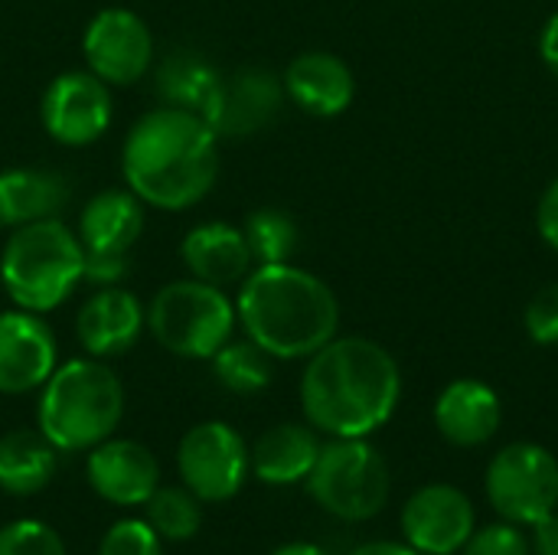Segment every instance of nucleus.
Masks as SVG:
<instances>
[{
    "instance_id": "3",
    "label": "nucleus",
    "mask_w": 558,
    "mask_h": 555,
    "mask_svg": "<svg viewBox=\"0 0 558 555\" xmlns=\"http://www.w3.org/2000/svg\"><path fill=\"white\" fill-rule=\"evenodd\" d=\"M242 334L271 360H307L340 330V301L314 272L281 262L255 265L235 294Z\"/></svg>"
},
{
    "instance_id": "10",
    "label": "nucleus",
    "mask_w": 558,
    "mask_h": 555,
    "mask_svg": "<svg viewBox=\"0 0 558 555\" xmlns=\"http://www.w3.org/2000/svg\"><path fill=\"white\" fill-rule=\"evenodd\" d=\"M177 471L203 504L232 500L248 478V445L226 422H199L177 448Z\"/></svg>"
},
{
    "instance_id": "20",
    "label": "nucleus",
    "mask_w": 558,
    "mask_h": 555,
    "mask_svg": "<svg viewBox=\"0 0 558 555\" xmlns=\"http://www.w3.org/2000/svg\"><path fill=\"white\" fill-rule=\"evenodd\" d=\"M504 422L500 396L481 379H454L441 389L435 402V425L445 442L458 448L487 445Z\"/></svg>"
},
{
    "instance_id": "19",
    "label": "nucleus",
    "mask_w": 558,
    "mask_h": 555,
    "mask_svg": "<svg viewBox=\"0 0 558 555\" xmlns=\"http://www.w3.org/2000/svg\"><path fill=\"white\" fill-rule=\"evenodd\" d=\"M180 258L190 278H199L216 288L242 285L245 275L255 268L242 226H232L222 219L193 226L180 242Z\"/></svg>"
},
{
    "instance_id": "22",
    "label": "nucleus",
    "mask_w": 558,
    "mask_h": 555,
    "mask_svg": "<svg viewBox=\"0 0 558 555\" xmlns=\"http://www.w3.org/2000/svg\"><path fill=\"white\" fill-rule=\"evenodd\" d=\"M69 200V183L39 167H7L0 170V229H20L62 213Z\"/></svg>"
},
{
    "instance_id": "34",
    "label": "nucleus",
    "mask_w": 558,
    "mask_h": 555,
    "mask_svg": "<svg viewBox=\"0 0 558 555\" xmlns=\"http://www.w3.org/2000/svg\"><path fill=\"white\" fill-rule=\"evenodd\" d=\"M533 550H536V555H558V510L536 523Z\"/></svg>"
},
{
    "instance_id": "29",
    "label": "nucleus",
    "mask_w": 558,
    "mask_h": 555,
    "mask_svg": "<svg viewBox=\"0 0 558 555\" xmlns=\"http://www.w3.org/2000/svg\"><path fill=\"white\" fill-rule=\"evenodd\" d=\"M98 555H163V540L147 520H118L101 536Z\"/></svg>"
},
{
    "instance_id": "14",
    "label": "nucleus",
    "mask_w": 558,
    "mask_h": 555,
    "mask_svg": "<svg viewBox=\"0 0 558 555\" xmlns=\"http://www.w3.org/2000/svg\"><path fill=\"white\" fill-rule=\"evenodd\" d=\"M474 504L451 484H428L415 491L402 510L405 543L422 555H454L474 536Z\"/></svg>"
},
{
    "instance_id": "28",
    "label": "nucleus",
    "mask_w": 558,
    "mask_h": 555,
    "mask_svg": "<svg viewBox=\"0 0 558 555\" xmlns=\"http://www.w3.org/2000/svg\"><path fill=\"white\" fill-rule=\"evenodd\" d=\"M0 555H65V546L43 520H13L0 530Z\"/></svg>"
},
{
    "instance_id": "26",
    "label": "nucleus",
    "mask_w": 558,
    "mask_h": 555,
    "mask_svg": "<svg viewBox=\"0 0 558 555\" xmlns=\"http://www.w3.org/2000/svg\"><path fill=\"white\" fill-rule=\"evenodd\" d=\"M248 252L255 258V265H281L291 262L301 242L298 222L275 206H262L255 213H248V219L242 222Z\"/></svg>"
},
{
    "instance_id": "23",
    "label": "nucleus",
    "mask_w": 558,
    "mask_h": 555,
    "mask_svg": "<svg viewBox=\"0 0 558 555\" xmlns=\"http://www.w3.org/2000/svg\"><path fill=\"white\" fill-rule=\"evenodd\" d=\"M59 468V451L39 429H13L0 438V491L33 497L49 487Z\"/></svg>"
},
{
    "instance_id": "12",
    "label": "nucleus",
    "mask_w": 558,
    "mask_h": 555,
    "mask_svg": "<svg viewBox=\"0 0 558 555\" xmlns=\"http://www.w3.org/2000/svg\"><path fill=\"white\" fill-rule=\"evenodd\" d=\"M59 366V343L46 314L23 307L0 311V396H26Z\"/></svg>"
},
{
    "instance_id": "27",
    "label": "nucleus",
    "mask_w": 558,
    "mask_h": 555,
    "mask_svg": "<svg viewBox=\"0 0 558 555\" xmlns=\"http://www.w3.org/2000/svg\"><path fill=\"white\" fill-rule=\"evenodd\" d=\"M147 523L154 527V533L167 543H186L199 533L203 527V500L180 487H157L147 504Z\"/></svg>"
},
{
    "instance_id": "13",
    "label": "nucleus",
    "mask_w": 558,
    "mask_h": 555,
    "mask_svg": "<svg viewBox=\"0 0 558 555\" xmlns=\"http://www.w3.org/2000/svg\"><path fill=\"white\" fill-rule=\"evenodd\" d=\"M284 105V85L268 69H239L222 75L203 118L213 124L219 141H242L275 121Z\"/></svg>"
},
{
    "instance_id": "30",
    "label": "nucleus",
    "mask_w": 558,
    "mask_h": 555,
    "mask_svg": "<svg viewBox=\"0 0 558 555\" xmlns=\"http://www.w3.org/2000/svg\"><path fill=\"white\" fill-rule=\"evenodd\" d=\"M523 327L526 337L536 347H556L558 343V285H549L543 291H536L526 304L523 314Z\"/></svg>"
},
{
    "instance_id": "21",
    "label": "nucleus",
    "mask_w": 558,
    "mask_h": 555,
    "mask_svg": "<svg viewBox=\"0 0 558 555\" xmlns=\"http://www.w3.org/2000/svg\"><path fill=\"white\" fill-rule=\"evenodd\" d=\"M317 455H320L317 429L298 425V422H281V425L268 429L248 448V471L271 487H288V484L307 481Z\"/></svg>"
},
{
    "instance_id": "36",
    "label": "nucleus",
    "mask_w": 558,
    "mask_h": 555,
    "mask_svg": "<svg viewBox=\"0 0 558 555\" xmlns=\"http://www.w3.org/2000/svg\"><path fill=\"white\" fill-rule=\"evenodd\" d=\"M271 555H327L320 546H314V543H288V546H281V550H275Z\"/></svg>"
},
{
    "instance_id": "9",
    "label": "nucleus",
    "mask_w": 558,
    "mask_h": 555,
    "mask_svg": "<svg viewBox=\"0 0 558 555\" xmlns=\"http://www.w3.org/2000/svg\"><path fill=\"white\" fill-rule=\"evenodd\" d=\"M85 69L111 88L137 85L157 62V46L147 20L128 7L98 10L82 33Z\"/></svg>"
},
{
    "instance_id": "4",
    "label": "nucleus",
    "mask_w": 558,
    "mask_h": 555,
    "mask_svg": "<svg viewBox=\"0 0 558 555\" xmlns=\"http://www.w3.org/2000/svg\"><path fill=\"white\" fill-rule=\"evenodd\" d=\"M121 419L124 386L105 360H65L39 389L36 429L56 451H92L118 432Z\"/></svg>"
},
{
    "instance_id": "15",
    "label": "nucleus",
    "mask_w": 558,
    "mask_h": 555,
    "mask_svg": "<svg viewBox=\"0 0 558 555\" xmlns=\"http://www.w3.org/2000/svg\"><path fill=\"white\" fill-rule=\"evenodd\" d=\"M144 330H147V307L124 285L95 288L75 314V337L85 357L95 360L124 357L128 350L137 347Z\"/></svg>"
},
{
    "instance_id": "2",
    "label": "nucleus",
    "mask_w": 558,
    "mask_h": 555,
    "mask_svg": "<svg viewBox=\"0 0 558 555\" xmlns=\"http://www.w3.org/2000/svg\"><path fill=\"white\" fill-rule=\"evenodd\" d=\"M399 399V363L369 337H333L307 357L301 409L307 425L320 435L366 438L396 415Z\"/></svg>"
},
{
    "instance_id": "24",
    "label": "nucleus",
    "mask_w": 558,
    "mask_h": 555,
    "mask_svg": "<svg viewBox=\"0 0 558 555\" xmlns=\"http://www.w3.org/2000/svg\"><path fill=\"white\" fill-rule=\"evenodd\" d=\"M222 72H216L199 52H173L157 62V92L160 105H177L190 111H206Z\"/></svg>"
},
{
    "instance_id": "18",
    "label": "nucleus",
    "mask_w": 558,
    "mask_h": 555,
    "mask_svg": "<svg viewBox=\"0 0 558 555\" xmlns=\"http://www.w3.org/2000/svg\"><path fill=\"white\" fill-rule=\"evenodd\" d=\"M144 209L147 206L128 186L98 190L78 213L75 232L85 255L128 258L137 239L144 236V222H147Z\"/></svg>"
},
{
    "instance_id": "32",
    "label": "nucleus",
    "mask_w": 558,
    "mask_h": 555,
    "mask_svg": "<svg viewBox=\"0 0 558 555\" xmlns=\"http://www.w3.org/2000/svg\"><path fill=\"white\" fill-rule=\"evenodd\" d=\"M536 229H539V236L546 239V245L558 252V177L546 186V193L539 196V206H536Z\"/></svg>"
},
{
    "instance_id": "6",
    "label": "nucleus",
    "mask_w": 558,
    "mask_h": 555,
    "mask_svg": "<svg viewBox=\"0 0 558 555\" xmlns=\"http://www.w3.org/2000/svg\"><path fill=\"white\" fill-rule=\"evenodd\" d=\"M147 307V334L173 357L213 360L239 327L235 301L226 288L199 278H177L163 285Z\"/></svg>"
},
{
    "instance_id": "5",
    "label": "nucleus",
    "mask_w": 558,
    "mask_h": 555,
    "mask_svg": "<svg viewBox=\"0 0 558 555\" xmlns=\"http://www.w3.org/2000/svg\"><path fill=\"white\" fill-rule=\"evenodd\" d=\"M85 281V249L78 232L59 216L10 229L0 249V285L13 307L33 314L59 311Z\"/></svg>"
},
{
    "instance_id": "7",
    "label": "nucleus",
    "mask_w": 558,
    "mask_h": 555,
    "mask_svg": "<svg viewBox=\"0 0 558 555\" xmlns=\"http://www.w3.org/2000/svg\"><path fill=\"white\" fill-rule=\"evenodd\" d=\"M307 494L337 520H373L389 500V468L366 438H330L307 474Z\"/></svg>"
},
{
    "instance_id": "8",
    "label": "nucleus",
    "mask_w": 558,
    "mask_h": 555,
    "mask_svg": "<svg viewBox=\"0 0 558 555\" xmlns=\"http://www.w3.org/2000/svg\"><path fill=\"white\" fill-rule=\"evenodd\" d=\"M490 507L517 527H536L558 510L556 455L533 442H513L487 468Z\"/></svg>"
},
{
    "instance_id": "1",
    "label": "nucleus",
    "mask_w": 558,
    "mask_h": 555,
    "mask_svg": "<svg viewBox=\"0 0 558 555\" xmlns=\"http://www.w3.org/2000/svg\"><path fill=\"white\" fill-rule=\"evenodd\" d=\"M121 177L144 206L193 209L219 180V134L199 111L157 105L124 134Z\"/></svg>"
},
{
    "instance_id": "17",
    "label": "nucleus",
    "mask_w": 558,
    "mask_h": 555,
    "mask_svg": "<svg viewBox=\"0 0 558 555\" xmlns=\"http://www.w3.org/2000/svg\"><path fill=\"white\" fill-rule=\"evenodd\" d=\"M281 85L284 98L314 118H337L356 98L353 69L327 49H307L294 56L281 75Z\"/></svg>"
},
{
    "instance_id": "33",
    "label": "nucleus",
    "mask_w": 558,
    "mask_h": 555,
    "mask_svg": "<svg viewBox=\"0 0 558 555\" xmlns=\"http://www.w3.org/2000/svg\"><path fill=\"white\" fill-rule=\"evenodd\" d=\"M539 56L546 62V69L558 79V13H553L539 33Z\"/></svg>"
},
{
    "instance_id": "31",
    "label": "nucleus",
    "mask_w": 558,
    "mask_h": 555,
    "mask_svg": "<svg viewBox=\"0 0 558 555\" xmlns=\"http://www.w3.org/2000/svg\"><path fill=\"white\" fill-rule=\"evenodd\" d=\"M464 555H533V546L517 530V523H494L474 530V536L464 543Z\"/></svg>"
},
{
    "instance_id": "16",
    "label": "nucleus",
    "mask_w": 558,
    "mask_h": 555,
    "mask_svg": "<svg viewBox=\"0 0 558 555\" xmlns=\"http://www.w3.org/2000/svg\"><path fill=\"white\" fill-rule=\"evenodd\" d=\"M88 487L114 507H144L160 487V464L154 451L134 438H105L85 461Z\"/></svg>"
},
{
    "instance_id": "11",
    "label": "nucleus",
    "mask_w": 558,
    "mask_h": 555,
    "mask_svg": "<svg viewBox=\"0 0 558 555\" xmlns=\"http://www.w3.org/2000/svg\"><path fill=\"white\" fill-rule=\"evenodd\" d=\"M114 118L111 85L88 69L59 72L39 98V124L62 147H88L105 137Z\"/></svg>"
},
{
    "instance_id": "25",
    "label": "nucleus",
    "mask_w": 558,
    "mask_h": 555,
    "mask_svg": "<svg viewBox=\"0 0 558 555\" xmlns=\"http://www.w3.org/2000/svg\"><path fill=\"white\" fill-rule=\"evenodd\" d=\"M209 363H213L219 386L235 393V396H255V393L268 389L271 373H275L271 370L275 360L258 343H252L248 337H242V340L232 337Z\"/></svg>"
},
{
    "instance_id": "35",
    "label": "nucleus",
    "mask_w": 558,
    "mask_h": 555,
    "mask_svg": "<svg viewBox=\"0 0 558 555\" xmlns=\"http://www.w3.org/2000/svg\"><path fill=\"white\" fill-rule=\"evenodd\" d=\"M350 555H422V553H415L409 543H366V546H356Z\"/></svg>"
}]
</instances>
